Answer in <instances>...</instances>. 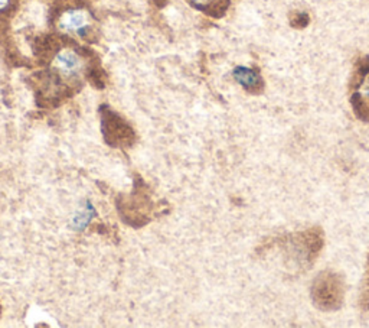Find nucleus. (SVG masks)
I'll return each instance as SVG.
<instances>
[{
	"instance_id": "obj_9",
	"label": "nucleus",
	"mask_w": 369,
	"mask_h": 328,
	"mask_svg": "<svg viewBox=\"0 0 369 328\" xmlns=\"http://www.w3.org/2000/svg\"><path fill=\"white\" fill-rule=\"evenodd\" d=\"M361 306L365 311L369 310V256H368V263H366V275H365V283H363V291L361 297Z\"/></svg>"
},
{
	"instance_id": "obj_5",
	"label": "nucleus",
	"mask_w": 369,
	"mask_h": 328,
	"mask_svg": "<svg viewBox=\"0 0 369 328\" xmlns=\"http://www.w3.org/2000/svg\"><path fill=\"white\" fill-rule=\"evenodd\" d=\"M234 77L236 80L247 90L251 93H259L263 90L264 84L261 77L257 71L247 68V67H237L234 70Z\"/></svg>"
},
{
	"instance_id": "obj_4",
	"label": "nucleus",
	"mask_w": 369,
	"mask_h": 328,
	"mask_svg": "<svg viewBox=\"0 0 369 328\" xmlns=\"http://www.w3.org/2000/svg\"><path fill=\"white\" fill-rule=\"evenodd\" d=\"M103 130L107 142L113 146L130 145L134 138L131 127H129L122 118L110 110L103 114Z\"/></svg>"
},
{
	"instance_id": "obj_6",
	"label": "nucleus",
	"mask_w": 369,
	"mask_h": 328,
	"mask_svg": "<svg viewBox=\"0 0 369 328\" xmlns=\"http://www.w3.org/2000/svg\"><path fill=\"white\" fill-rule=\"evenodd\" d=\"M88 25V16L83 10H68L61 17V28L69 32H79Z\"/></svg>"
},
{
	"instance_id": "obj_3",
	"label": "nucleus",
	"mask_w": 369,
	"mask_h": 328,
	"mask_svg": "<svg viewBox=\"0 0 369 328\" xmlns=\"http://www.w3.org/2000/svg\"><path fill=\"white\" fill-rule=\"evenodd\" d=\"M351 88V103L356 118L369 123V58H365L356 67Z\"/></svg>"
},
{
	"instance_id": "obj_11",
	"label": "nucleus",
	"mask_w": 369,
	"mask_h": 328,
	"mask_svg": "<svg viewBox=\"0 0 369 328\" xmlns=\"http://www.w3.org/2000/svg\"><path fill=\"white\" fill-rule=\"evenodd\" d=\"M195 2H209V0H195Z\"/></svg>"
},
{
	"instance_id": "obj_1",
	"label": "nucleus",
	"mask_w": 369,
	"mask_h": 328,
	"mask_svg": "<svg viewBox=\"0 0 369 328\" xmlns=\"http://www.w3.org/2000/svg\"><path fill=\"white\" fill-rule=\"evenodd\" d=\"M323 244V231L319 227H313L268 240L264 244V252L267 250L277 252L288 271L304 272L310 266H313Z\"/></svg>"
},
{
	"instance_id": "obj_7",
	"label": "nucleus",
	"mask_w": 369,
	"mask_h": 328,
	"mask_svg": "<svg viewBox=\"0 0 369 328\" xmlns=\"http://www.w3.org/2000/svg\"><path fill=\"white\" fill-rule=\"evenodd\" d=\"M56 65L65 74H72L76 72L81 67L80 58L76 56L72 51H64L56 58Z\"/></svg>"
},
{
	"instance_id": "obj_10",
	"label": "nucleus",
	"mask_w": 369,
	"mask_h": 328,
	"mask_svg": "<svg viewBox=\"0 0 369 328\" xmlns=\"http://www.w3.org/2000/svg\"><path fill=\"white\" fill-rule=\"evenodd\" d=\"M6 2H8V0H0V8H3L6 5Z\"/></svg>"
},
{
	"instance_id": "obj_8",
	"label": "nucleus",
	"mask_w": 369,
	"mask_h": 328,
	"mask_svg": "<svg viewBox=\"0 0 369 328\" xmlns=\"http://www.w3.org/2000/svg\"><path fill=\"white\" fill-rule=\"evenodd\" d=\"M94 214V210L90 204H87V207H84L83 210L79 211V214H76L74 217V226L79 228V230H83V227H85L90 220H91V216Z\"/></svg>"
},
{
	"instance_id": "obj_2",
	"label": "nucleus",
	"mask_w": 369,
	"mask_h": 328,
	"mask_svg": "<svg viewBox=\"0 0 369 328\" xmlns=\"http://www.w3.org/2000/svg\"><path fill=\"white\" fill-rule=\"evenodd\" d=\"M346 292L343 278L332 271H325L318 275L312 283L310 295L320 311H336L342 306Z\"/></svg>"
}]
</instances>
